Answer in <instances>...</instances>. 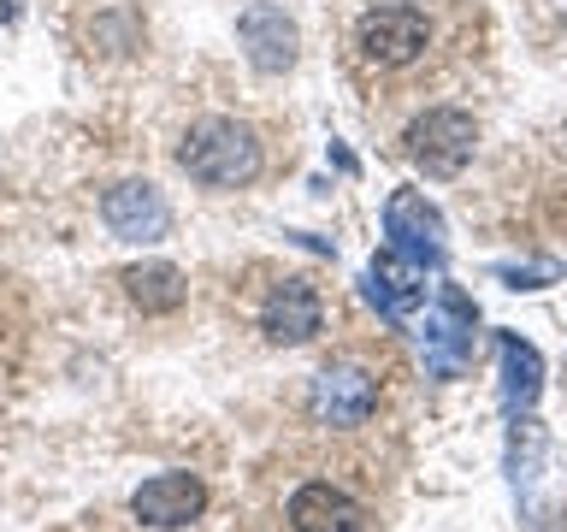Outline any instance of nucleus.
<instances>
[{"instance_id":"1","label":"nucleus","mask_w":567,"mask_h":532,"mask_svg":"<svg viewBox=\"0 0 567 532\" xmlns=\"http://www.w3.org/2000/svg\"><path fill=\"white\" fill-rule=\"evenodd\" d=\"M177 166L207 190H243L260 177V136L237 119H202V124H189Z\"/></svg>"},{"instance_id":"2","label":"nucleus","mask_w":567,"mask_h":532,"mask_svg":"<svg viewBox=\"0 0 567 532\" xmlns=\"http://www.w3.org/2000/svg\"><path fill=\"white\" fill-rule=\"evenodd\" d=\"M473 337H478V308L455 284H443L437 301L425 308V326H420V349H425V367L437 379H461L473 361Z\"/></svg>"},{"instance_id":"3","label":"nucleus","mask_w":567,"mask_h":532,"mask_svg":"<svg viewBox=\"0 0 567 532\" xmlns=\"http://www.w3.org/2000/svg\"><path fill=\"white\" fill-rule=\"evenodd\" d=\"M473 142H478V124L461 106H432V113L408 124V154H414L425 177H455L473 160Z\"/></svg>"},{"instance_id":"4","label":"nucleus","mask_w":567,"mask_h":532,"mask_svg":"<svg viewBox=\"0 0 567 532\" xmlns=\"http://www.w3.org/2000/svg\"><path fill=\"white\" fill-rule=\"evenodd\" d=\"M354 42H361L372 65H408L432 42V24H425L420 7H372L361 18V30H354Z\"/></svg>"},{"instance_id":"5","label":"nucleus","mask_w":567,"mask_h":532,"mask_svg":"<svg viewBox=\"0 0 567 532\" xmlns=\"http://www.w3.org/2000/svg\"><path fill=\"white\" fill-rule=\"evenodd\" d=\"M101 219L118 243H159L172 231V207L148 177H131V184H113L101 195Z\"/></svg>"},{"instance_id":"6","label":"nucleus","mask_w":567,"mask_h":532,"mask_svg":"<svg viewBox=\"0 0 567 532\" xmlns=\"http://www.w3.org/2000/svg\"><path fill=\"white\" fill-rule=\"evenodd\" d=\"M384 237H390V248L414 255L420 266H437L443 260V213L420 190H396L384 202Z\"/></svg>"},{"instance_id":"7","label":"nucleus","mask_w":567,"mask_h":532,"mask_svg":"<svg viewBox=\"0 0 567 532\" xmlns=\"http://www.w3.org/2000/svg\"><path fill=\"white\" fill-rule=\"evenodd\" d=\"M202 509H207V485L195 473H154V479H142L136 497H131V514L142 526H159V532L189 526Z\"/></svg>"},{"instance_id":"8","label":"nucleus","mask_w":567,"mask_h":532,"mask_svg":"<svg viewBox=\"0 0 567 532\" xmlns=\"http://www.w3.org/2000/svg\"><path fill=\"white\" fill-rule=\"evenodd\" d=\"M379 408V379L367 367H326L313 379V420L319 426H361Z\"/></svg>"},{"instance_id":"9","label":"nucleus","mask_w":567,"mask_h":532,"mask_svg":"<svg viewBox=\"0 0 567 532\" xmlns=\"http://www.w3.org/2000/svg\"><path fill=\"white\" fill-rule=\"evenodd\" d=\"M367 301L384 319H408L425 301V266L414 255H402V248H379L367 266Z\"/></svg>"},{"instance_id":"10","label":"nucleus","mask_w":567,"mask_h":532,"mask_svg":"<svg viewBox=\"0 0 567 532\" xmlns=\"http://www.w3.org/2000/svg\"><path fill=\"white\" fill-rule=\"evenodd\" d=\"M319 326H326V308H319V296L301 278H284L260 308V331L272 337V344H290V349L319 337Z\"/></svg>"},{"instance_id":"11","label":"nucleus","mask_w":567,"mask_h":532,"mask_svg":"<svg viewBox=\"0 0 567 532\" xmlns=\"http://www.w3.org/2000/svg\"><path fill=\"white\" fill-rule=\"evenodd\" d=\"M237 35L248 48V60H255V71H290L296 65V24L284 18L278 7H248L237 18Z\"/></svg>"},{"instance_id":"12","label":"nucleus","mask_w":567,"mask_h":532,"mask_svg":"<svg viewBox=\"0 0 567 532\" xmlns=\"http://www.w3.org/2000/svg\"><path fill=\"white\" fill-rule=\"evenodd\" d=\"M361 503H354L349 491L326 485V479H313V485H301L290 497V526L296 532H361Z\"/></svg>"},{"instance_id":"13","label":"nucleus","mask_w":567,"mask_h":532,"mask_svg":"<svg viewBox=\"0 0 567 532\" xmlns=\"http://www.w3.org/2000/svg\"><path fill=\"white\" fill-rule=\"evenodd\" d=\"M496 349H503V408L508 415H526V408L538 402V390H544V355L532 349L520 331H503Z\"/></svg>"},{"instance_id":"14","label":"nucleus","mask_w":567,"mask_h":532,"mask_svg":"<svg viewBox=\"0 0 567 532\" xmlns=\"http://www.w3.org/2000/svg\"><path fill=\"white\" fill-rule=\"evenodd\" d=\"M124 296L136 301L142 314H172V308H184V296H189V284L177 266L166 260H142V266H124Z\"/></svg>"},{"instance_id":"15","label":"nucleus","mask_w":567,"mask_h":532,"mask_svg":"<svg viewBox=\"0 0 567 532\" xmlns=\"http://www.w3.org/2000/svg\"><path fill=\"white\" fill-rule=\"evenodd\" d=\"M503 278H508V290H544L549 278H556V266H503Z\"/></svg>"},{"instance_id":"16","label":"nucleus","mask_w":567,"mask_h":532,"mask_svg":"<svg viewBox=\"0 0 567 532\" xmlns=\"http://www.w3.org/2000/svg\"><path fill=\"white\" fill-rule=\"evenodd\" d=\"M18 12H24V0H0V24H18Z\"/></svg>"}]
</instances>
